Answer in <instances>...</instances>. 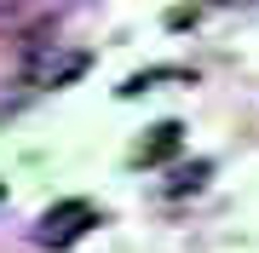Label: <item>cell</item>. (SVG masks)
Returning <instances> with one entry per match:
<instances>
[{
	"mask_svg": "<svg viewBox=\"0 0 259 253\" xmlns=\"http://www.w3.org/2000/svg\"><path fill=\"white\" fill-rule=\"evenodd\" d=\"M93 225H98V207L81 201V196H69V201H58V207H47V213H40L35 242H40V247H69V242H81Z\"/></svg>",
	"mask_w": 259,
	"mask_h": 253,
	"instance_id": "obj_1",
	"label": "cell"
},
{
	"mask_svg": "<svg viewBox=\"0 0 259 253\" xmlns=\"http://www.w3.org/2000/svg\"><path fill=\"white\" fill-rule=\"evenodd\" d=\"M179 144H185V127H179V121H161V127H156V132L144 138L139 161H144V167H161V161H167V156L179 150Z\"/></svg>",
	"mask_w": 259,
	"mask_h": 253,
	"instance_id": "obj_2",
	"label": "cell"
},
{
	"mask_svg": "<svg viewBox=\"0 0 259 253\" xmlns=\"http://www.w3.org/2000/svg\"><path fill=\"white\" fill-rule=\"evenodd\" d=\"M213 173V161H190V167H179L173 178H167V196H190V190H202Z\"/></svg>",
	"mask_w": 259,
	"mask_h": 253,
	"instance_id": "obj_3",
	"label": "cell"
},
{
	"mask_svg": "<svg viewBox=\"0 0 259 253\" xmlns=\"http://www.w3.org/2000/svg\"><path fill=\"white\" fill-rule=\"evenodd\" d=\"M150 81H190V69H144V75H133L127 86H121V92H144Z\"/></svg>",
	"mask_w": 259,
	"mask_h": 253,
	"instance_id": "obj_4",
	"label": "cell"
},
{
	"mask_svg": "<svg viewBox=\"0 0 259 253\" xmlns=\"http://www.w3.org/2000/svg\"><path fill=\"white\" fill-rule=\"evenodd\" d=\"M23 18V6H18V0H6V6H0V23H18Z\"/></svg>",
	"mask_w": 259,
	"mask_h": 253,
	"instance_id": "obj_5",
	"label": "cell"
},
{
	"mask_svg": "<svg viewBox=\"0 0 259 253\" xmlns=\"http://www.w3.org/2000/svg\"><path fill=\"white\" fill-rule=\"evenodd\" d=\"M0 201H6V178H0Z\"/></svg>",
	"mask_w": 259,
	"mask_h": 253,
	"instance_id": "obj_6",
	"label": "cell"
},
{
	"mask_svg": "<svg viewBox=\"0 0 259 253\" xmlns=\"http://www.w3.org/2000/svg\"><path fill=\"white\" fill-rule=\"evenodd\" d=\"M219 6H231V0H219Z\"/></svg>",
	"mask_w": 259,
	"mask_h": 253,
	"instance_id": "obj_7",
	"label": "cell"
}]
</instances>
